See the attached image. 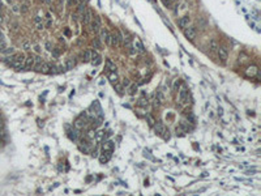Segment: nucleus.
<instances>
[{
	"label": "nucleus",
	"mask_w": 261,
	"mask_h": 196,
	"mask_svg": "<svg viewBox=\"0 0 261 196\" xmlns=\"http://www.w3.org/2000/svg\"><path fill=\"white\" fill-rule=\"evenodd\" d=\"M13 12H16V13H18V12H20V8H18V5H13Z\"/></svg>",
	"instance_id": "c9c22d12"
},
{
	"label": "nucleus",
	"mask_w": 261,
	"mask_h": 196,
	"mask_svg": "<svg viewBox=\"0 0 261 196\" xmlns=\"http://www.w3.org/2000/svg\"><path fill=\"white\" fill-rule=\"evenodd\" d=\"M90 60H91V63H93L94 65H98L101 63V56H99V54H98L95 50H91V51H90Z\"/></svg>",
	"instance_id": "9d476101"
},
{
	"label": "nucleus",
	"mask_w": 261,
	"mask_h": 196,
	"mask_svg": "<svg viewBox=\"0 0 261 196\" xmlns=\"http://www.w3.org/2000/svg\"><path fill=\"white\" fill-rule=\"evenodd\" d=\"M46 47H47L48 51H51V45H50V43H46Z\"/></svg>",
	"instance_id": "ea45409f"
},
{
	"label": "nucleus",
	"mask_w": 261,
	"mask_h": 196,
	"mask_svg": "<svg viewBox=\"0 0 261 196\" xmlns=\"http://www.w3.org/2000/svg\"><path fill=\"white\" fill-rule=\"evenodd\" d=\"M85 4H82V3H81V4H80V5H78V9H77V12H78V14H81V16H82V14H84V12H85Z\"/></svg>",
	"instance_id": "b1692460"
},
{
	"label": "nucleus",
	"mask_w": 261,
	"mask_h": 196,
	"mask_svg": "<svg viewBox=\"0 0 261 196\" xmlns=\"http://www.w3.org/2000/svg\"><path fill=\"white\" fill-rule=\"evenodd\" d=\"M123 85H124V86H129V81H128V79H124V81H123Z\"/></svg>",
	"instance_id": "e433bc0d"
},
{
	"label": "nucleus",
	"mask_w": 261,
	"mask_h": 196,
	"mask_svg": "<svg viewBox=\"0 0 261 196\" xmlns=\"http://www.w3.org/2000/svg\"><path fill=\"white\" fill-rule=\"evenodd\" d=\"M114 86H115V90H116V93L118 94H123V86L122 85H119V84H114Z\"/></svg>",
	"instance_id": "5701e85b"
},
{
	"label": "nucleus",
	"mask_w": 261,
	"mask_h": 196,
	"mask_svg": "<svg viewBox=\"0 0 261 196\" xmlns=\"http://www.w3.org/2000/svg\"><path fill=\"white\" fill-rule=\"evenodd\" d=\"M149 105L148 100H145V98H141V100L139 101V106H142V107H146V106Z\"/></svg>",
	"instance_id": "393cba45"
},
{
	"label": "nucleus",
	"mask_w": 261,
	"mask_h": 196,
	"mask_svg": "<svg viewBox=\"0 0 261 196\" xmlns=\"http://www.w3.org/2000/svg\"><path fill=\"white\" fill-rule=\"evenodd\" d=\"M50 71H51V64H48V63H42L38 69V72L41 73H50Z\"/></svg>",
	"instance_id": "f8f14e48"
},
{
	"label": "nucleus",
	"mask_w": 261,
	"mask_h": 196,
	"mask_svg": "<svg viewBox=\"0 0 261 196\" xmlns=\"http://www.w3.org/2000/svg\"><path fill=\"white\" fill-rule=\"evenodd\" d=\"M89 25H90V28H91V31H94V33H99L101 28H102V24H101V18L98 17V16L93 17Z\"/></svg>",
	"instance_id": "20e7f679"
},
{
	"label": "nucleus",
	"mask_w": 261,
	"mask_h": 196,
	"mask_svg": "<svg viewBox=\"0 0 261 196\" xmlns=\"http://www.w3.org/2000/svg\"><path fill=\"white\" fill-rule=\"evenodd\" d=\"M188 102V88L185 85H182L179 88L178 93V103L180 105H185Z\"/></svg>",
	"instance_id": "f257e3e1"
},
{
	"label": "nucleus",
	"mask_w": 261,
	"mask_h": 196,
	"mask_svg": "<svg viewBox=\"0 0 261 196\" xmlns=\"http://www.w3.org/2000/svg\"><path fill=\"white\" fill-rule=\"evenodd\" d=\"M136 90H137V86L136 85H132L129 88V94H135V93H136Z\"/></svg>",
	"instance_id": "72a5a7b5"
},
{
	"label": "nucleus",
	"mask_w": 261,
	"mask_h": 196,
	"mask_svg": "<svg viewBox=\"0 0 261 196\" xmlns=\"http://www.w3.org/2000/svg\"><path fill=\"white\" fill-rule=\"evenodd\" d=\"M114 151V141H111V140H108V141L103 142V152H105L106 154H107L108 157L111 156V153H112Z\"/></svg>",
	"instance_id": "0eeeda50"
},
{
	"label": "nucleus",
	"mask_w": 261,
	"mask_h": 196,
	"mask_svg": "<svg viewBox=\"0 0 261 196\" xmlns=\"http://www.w3.org/2000/svg\"><path fill=\"white\" fill-rule=\"evenodd\" d=\"M258 73V69L256 65H252V67H248L247 68V75L248 76H255V75Z\"/></svg>",
	"instance_id": "a211bd4d"
},
{
	"label": "nucleus",
	"mask_w": 261,
	"mask_h": 196,
	"mask_svg": "<svg viewBox=\"0 0 261 196\" xmlns=\"http://www.w3.org/2000/svg\"><path fill=\"white\" fill-rule=\"evenodd\" d=\"M156 98L159 101V102H163L165 101V97H163V94H162V92H157V94H156Z\"/></svg>",
	"instance_id": "4be33fe9"
},
{
	"label": "nucleus",
	"mask_w": 261,
	"mask_h": 196,
	"mask_svg": "<svg viewBox=\"0 0 261 196\" xmlns=\"http://www.w3.org/2000/svg\"><path fill=\"white\" fill-rule=\"evenodd\" d=\"M42 3H46V4H51V0H41Z\"/></svg>",
	"instance_id": "58836bf2"
},
{
	"label": "nucleus",
	"mask_w": 261,
	"mask_h": 196,
	"mask_svg": "<svg viewBox=\"0 0 261 196\" xmlns=\"http://www.w3.org/2000/svg\"><path fill=\"white\" fill-rule=\"evenodd\" d=\"M29 11V7H28V4H22V5L20 7V12L21 13H26V12Z\"/></svg>",
	"instance_id": "cd10ccee"
},
{
	"label": "nucleus",
	"mask_w": 261,
	"mask_h": 196,
	"mask_svg": "<svg viewBox=\"0 0 261 196\" xmlns=\"http://www.w3.org/2000/svg\"><path fill=\"white\" fill-rule=\"evenodd\" d=\"M99 34H101V39H102L107 46H111V33L110 31H108L106 28H101Z\"/></svg>",
	"instance_id": "39448f33"
},
{
	"label": "nucleus",
	"mask_w": 261,
	"mask_h": 196,
	"mask_svg": "<svg viewBox=\"0 0 261 196\" xmlns=\"http://www.w3.org/2000/svg\"><path fill=\"white\" fill-rule=\"evenodd\" d=\"M179 86H180V83H179V80H175V83H174V86H172V90H174V92H178Z\"/></svg>",
	"instance_id": "c756f323"
},
{
	"label": "nucleus",
	"mask_w": 261,
	"mask_h": 196,
	"mask_svg": "<svg viewBox=\"0 0 261 196\" xmlns=\"http://www.w3.org/2000/svg\"><path fill=\"white\" fill-rule=\"evenodd\" d=\"M106 69H107L108 72H116V65L114 64L111 59L106 60Z\"/></svg>",
	"instance_id": "4468645a"
},
{
	"label": "nucleus",
	"mask_w": 261,
	"mask_h": 196,
	"mask_svg": "<svg viewBox=\"0 0 261 196\" xmlns=\"http://www.w3.org/2000/svg\"><path fill=\"white\" fill-rule=\"evenodd\" d=\"M218 42H217L216 39H210V42H209V48H210V51L212 52H216L217 51V48H218Z\"/></svg>",
	"instance_id": "f3484780"
},
{
	"label": "nucleus",
	"mask_w": 261,
	"mask_h": 196,
	"mask_svg": "<svg viewBox=\"0 0 261 196\" xmlns=\"http://www.w3.org/2000/svg\"><path fill=\"white\" fill-rule=\"evenodd\" d=\"M107 79L110 80V83H111V84H116L118 81H119V77H118L116 72H108Z\"/></svg>",
	"instance_id": "2eb2a0df"
},
{
	"label": "nucleus",
	"mask_w": 261,
	"mask_h": 196,
	"mask_svg": "<svg viewBox=\"0 0 261 196\" xmlns=\"http://www.w3.org/2000/svg\"><path fill=\"white\" fill-rule=\"evenodd\" d=\"M148 120H149V124H150V125H153V124H154V119L150 117V115H148Z\"/></svg>",
	"instance_id": "f704fd0d"
},
{
	"label": "nucleus",
	"mask_w": 261,
	"mask_h": 196,
	"mask_svg": "<svg viewBox=\"0 0 261 196\" xmlns=\"http://www.w3.org/2000/svg\"><path fill=\"white\" fill-rule=\"evenodd\" d=\"M91 18H93V12L90 11V9H85V12H84L82 14V21L85 25H89L91 21Z\"/></svg>",
	"instance_id": "1a4fd4ad"
},
{
	"label": "nucleus",
	"mask_w": 261,
	"mask_h": 196,
	"mask_svg": "<svg viewBox=\"0 0 261 196\" xmlns=\"http://www.w3.org/2000/svg\"><path fill=\"white\" fill-rule=\"evenodd\" d=\"M108 158H110V157H108V156H105V153H103L102 156L99 157V161L102 162V163H105V162H107V161H108Z\"/></svg>",
	"instance_id": "7c9ffc66"
},
{
	"label": "nucleus",
	"mask_w": 261,
	"mask_h": 196,
	"mask_svg": "<svg viewBox=\"0 0 261 196\" xmlns=\"http://www.w3.org/2000/svg\"><path fill=\"white\" fill-rule=\"evenodd\" d=\"M34 50H35L37 52H41V47H39L38 45H35V46H34Z\"/></svg>",
	"instance_id": "4c0bfd02"
},
{
	"label": "nucleus",
	"mask_w": 261,
	"mask_h": 196,
	"mask_svg": "<svg viewBox=\"0 0 261 196\" xmlns=\"http://www.w3.org/2000/svg\"><path fill=\"white\" fill-rule=\"evenodd\" d=\"M85 124H86V119H85V117H84V115H81V117H80L78 119L74 122V127H76L77 130H80V128H84V127H85Z\"/></svg>",
	"instance_id": "9b49d317"
},
{
	"label": "nucleus",
	"mask_w": 261,
	"mask_h": 196,
	"mask_svg": "<svg viewBox=\"0 0 261 196\" xmlns=\"http://www.w3.org/2000/svg\"><path fill=\"white\" fill-rule=\"evenodd\" d=\"M163 132H166L165 125L162 124V123H158V124H156V134H158V135H163Z\"/></svg>",
	"instance_id": "6ab92c4d"
},
{
	"label": "nucleus",
	"mask_w": 261,
	"mask_h": 196,
	"mask_svg": "<svg viewBox=\"0 0 261 196\" xmlns=\"http://www.w3.org/2000/svg\"><path fill=\"white\" fill-rule=\"evenodd\" d=\"M93 45H94V47H95L97 50H99V48H101V42H99V39H98V38H94Z\"/></svg>",
	"instance_id": "bb28decb"
},
{
	"label": "nucleus",
	"mask_w": 261,
	"mask_h": 196,
	"mask_svg": "<svg viewBox=\"0 0 261 196\" xmlns=\"http://www.w3.org/2000/svg\"><path fill=\"white\" fill-rule=\"evenodd\" d=\"M217 52H218V58L219 60H221L222 63H226L227 59H229V51H227V48L224 47V46H218V48H217Z\"/></svg>",
	"instance_id": "7ed1b4c3"
},
{
	"label": "nucleus",
	"mask_w": 261,
	"mask_h": 196,
	"mask_svg": "<svg viewBox=\"0 0 261 196\" xmlns=\"http://www.w3.org/2000/svg\"><path fill=\"white\" fill-rule=\"evenodd\" d=\"M162 1H163V4L166 7H171L174 4V0H162Z\"/></svg>",
	"instance_id": "473e14b6"
},
{
	"label": "nucleus",
	"mask_w": 261,
	"mask_h": 196,
	"mask_svg": "<svg viewBox=\"0 0 261 196\" xmlns=\"http://www.w3.org/2000/svg\"><path fill=\"white\" fill-rule=\"evenodd\" d=\"M33 67H34V56L33 55L25 56V60H24V71H29Z\"/></svg>",
	"instance_id": "423d86ee"
},
{
	"label": "nucleus",
	"mask_w": 261,
	"mask_h": 196,
	"mask_svg": "<svg viewBox=\"0 0 261 196\" xmlns=\"http://www.w3.org/2000/svg\"><path fill=\"white\" fill-rule=\"evenodd\" d=\"M74 64H76V63H74V60L71 58V59H68V60H67V63H65V68L68 69V71H71V69H73Z\"/></svg>",
	"instance_id": "aec40b11"
},
{
	"label": "nucleus",
	"mask_w": 261,
	"mask_h": 196,
	"mask_svg": "<svg viewBox=\"0 0 261 196\" xmlns=\"http://www.w3.org/2000/svg\"><path fill=\"white\" fill-rule=\"evenodd\" d=\"M135 47H136V51L139 52H145V47L142 45V42L140 39H136L135 41Z\"/></svg>",
	"instance_id": "dca6fc26"
},
{
	"label": "nucleus",
	"mask_w": 261,
	"mask_h": 196,
	"mask_svg": "<svg viewBox=\"0 0 261 196\" xmlns=\"http://www.w3.org/2000/svg\"><path fill=\"white\" fill-rule=\"evenodd\" d=\"M184 30V35L185 38H187L188 41H193L196 38V35H197V30H196L195 26H189L188 25L185 29H183Z\"/></svg>",
	"instance_id": "f03ea898"
},
{
	"label": "nucleus",
	"mask_w": 261,
	"mask_h": 196,
	"mask_svg": "<svg viewBox=\"0 0 261 196\" xmlns=\"http://www.w3.org/2000/svg\"><path fill=\"white\" fill-rule=\"evenodd\" d=\"M86 136H88V139H94V136H95V131L90 130L88 132V135H86Z\"/></svg>",
	"instance_id": "2f4dec72"
},
{
	"label": "nucleus",
	"mask_w": 261,
	"mask_h": 196,
	"mask_svg": "<svg viewBox=\"0 0 261 196\" xmlns=\"http://www.w3.org/2000/svg\"><path fill=\"white\" fill-rule=\"evenodd\" d=\"M1 52H4L5 55H12V54H14V48L13 47H5Z\"/></svg>",
	"instance_id": "412c9836"
},
{
	"label": "nucleus",
	"mask_w": 261,
	"mask_h": 196,
	"mask_svg": "<svg viewBox=\"0 0 261 196\" xmlns=\"http://www.w3.org/2000/svg\"><path fill=\"white\" fill-rule=\"evenodd\" d=\"M34 24H35L37 30H43V28H45V24H43L42 17H41V16H35V17H34Z\"/></svg>",
	"instance_id": "ddd939ff"
},
{
	"label": "nucleus",
	"mask_w": 261,
	"mask_h": 196,
	"mask_svg": "<svg viewBox=\"0 0 261 196\" xmlns=\"http://www.w3.org/2000/svg\"><path fill=\"white\" fill-rule=\"evenodd\" d=\"M188 25H189V16H183L178 20V26L180 29H185Z\"/></svg>",
	"instance_id": "6e6552de"
},
{
	"label": "nucleus",
	"mask_w": 261,
	"mask_h": 196,
	"mask_svg": "<svg viewBox=\"0 0 261 196\" xmlns=\"http://www.w3.org/2000/svg\"><path fill=\"white\" fill-rule=\"evenodd\" d=\"M84 58H85L84 60H86V62H89V60H90V50H86V51L84 52Z\"/></svg>",
	"instance_id": "c85d7f7f"
},
{
	"label": "nucleus",
	"mask_w": 261,
	"mask_h": 196,
	"mask_svg": "<svg viewBox=\"0 0 261 196\" xmlns=\"http://www.w3.org/2000/svg\"><path fill=\"white\" fill-rule=\"evenodd\" d=\"M57 1H59V4H60V5H62V4L64 3V0H57Z\"/></svg>",
	"instance_id": "a19ab883"
},
{
	"label": "nucleus",
	"mask_w": 261,
	"mask_h": 196,
	"mask_svg": "<svg viewBox=\"0 0 261 196\" xmlns=\"http://www.w3.org/2000/svg\"><path fill=\"white\" fill-rule=\"evenodd\" d=\"M22 48L25 50V51H29V50L31 48V45L28 42V41H25V42H22Z\"/></svg>",
	"instance_id": "a878e982"
}]
</instances>
